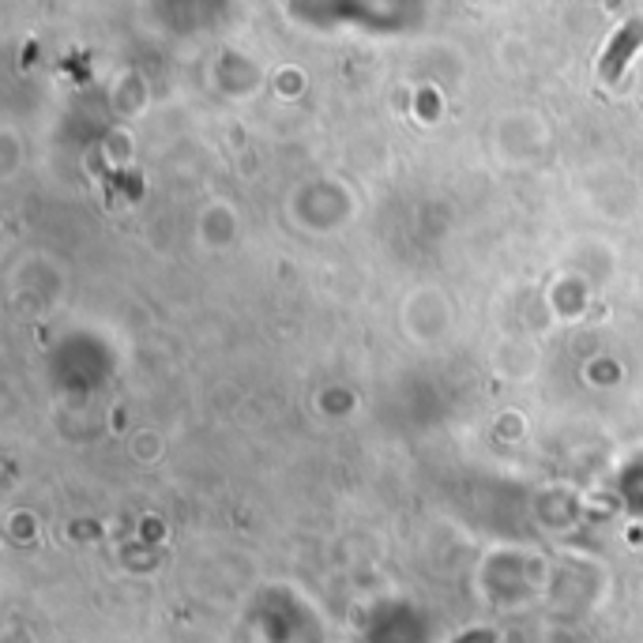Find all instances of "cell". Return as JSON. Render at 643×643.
Segmentation results:
<instances>
[{
  "label": "cell",
  "mask_w": 643,
  "mask_h": 643,
  "mask_svg": "<svg viewBox=\"0 0 643 643\" xmlns=\"http://www.w3.org/2000/svg\"><path fill=\"white\" fill-rule=\"evenodd\" d=\"M643 46V20H629L621 31L614 34V41H609V49L603 53V61H598V75H603L606 83H617L624 72V64L632 61V53Z\"/></svg>",
  "instance_id": "6da1fadb"
}]
</instances>
